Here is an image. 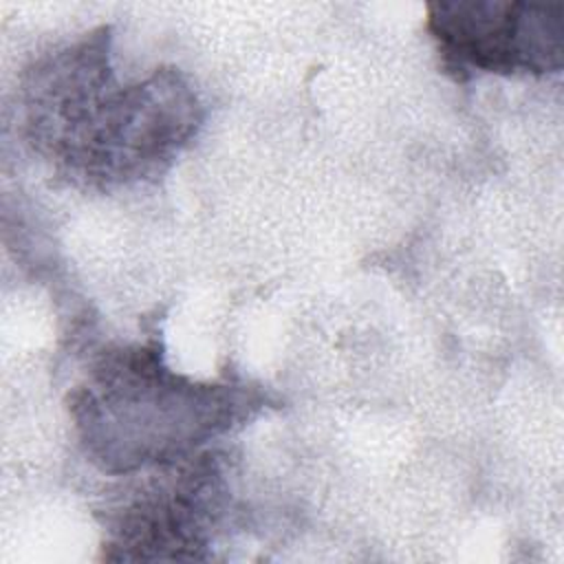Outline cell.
<instances>
[{
	"label": "cell",
	"instance_id": "6da1fadb",
	"mask_svg": "<svg viewBox=\"0 0 564 564\" xmlns=\"http://www.w3.org/2000/svg\"><path fill=\"white\" fill-rule=\"evenodd\" d=\"M24 88L35 148L88 185L159 174L200 123L198 99L176 70L119 84L106 31L37 64Z\"/></svg>",
	"mask_w": 564,
	"mask_h": 564
},
{
	"label": "cell",
	"instance_id": "7a4b0ae2",
	"mask_svg": "<svg viewBox=\"0 0 564 564\" xmlns=\"http://www.w3.org/2000/svg\"><path fill=\"white\" fill-rule=\"evenodd\" d=\"M245 410L229 386L196 383L163 366L152 348L106 352L73 397L88 452L110 471L163 465L225 432Z\"/></svg>",
	"mask_w": 564,
	"mask_h": 564
},
{
	"label": "cell",
	"instance_id": "3957f363",
	"mask_svg": "<svg viewBox=\"0 0 564 564\" xmlns=\"http://www.w3.org/2000/svg\"><path fill=\"white\" fill-rule=\"evenodd\" d=\"M132 485L108 511V549L115 560L205 557L209 529L225 502V478L212 454H189Z\"/></svg>",
	"mask_w": 564,
	"mask_h": 564
},
{
	"label": "cell",
	"instance_id": "277c9868",
	"mask_svg": "<svg viewBox=\"0 0 564 564\" xmlns=\"http://www.w3.org/2000/svg\"><path fill=\"white\" fill-rule=\"evenodd\" d=\"M427 29L456 73H551L564 59V7L436 2Z\"/></svg>",
	"mask_w": 564,
	"mask_h": 564
}]
</instances>
